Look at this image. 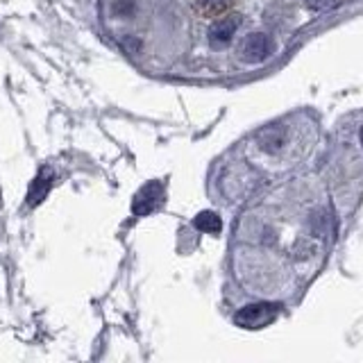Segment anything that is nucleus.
<instances>
[{"mask_svg": "<svg viewBox=\"0 0 363 363\" xmlns=\"http://www.w3.org/2000/svg\"><path fill=\"white\" fill-rule=\"evenodd\" d=\"M279 315V306L270 304V302H257V304H247L243 309H238L234 315L236 327L243 329H264L270 323H275Z\"/></svg>", "mask_w": 363, "mask_h": 363, "instance_id": "obj_1", "label": "nucleus"}, {"mask_svg": "<svg viewBox=\"0 0 363 363\" xmlns=\"http://www.w3.org/2000/svg\"><path fill=\"white\" fill-rule=\"evenodd\" d=\"M272 52H275V43H272L268 34H261V32L250 34L241 43V50H238L241 60L247 64H261L264 60H268Z\"/></svg>", "mask_w": 363, "mask_h": 363, "instance_id": "obj_2", "label": "nucleus"}, {"mask_svg": "<svg viewBox=\"0 0 363 363\" xmlns=\"http://www.w3.org/2000/svg\"><path fill=\"white\" fill-rule=\"evenodd\" d=\"M238 28H241V14L227 11V14L213 18L211 28H209V43L216 45V48H223V45H227L234 39Z\"/></svg>", "mask_w": 363, "mask_h": 363, "instance_id": "obj_3", "label": "nucleus"}, {"mask_svg": "<svg viewBox=\"0 0 363 363\" xmlns=\"http://www.w3.org/2000/svg\"><path fill=\"white\" fill-rule=\"evenodd\" d=\"M164 200V186L159 182H147L143 189H139V193L132 200V213L134 216H145L155 211Z\"/></svg>", "mask_w": 363, "mask_h": 363, "instance_id": "obj_4", "label": "nucleus"}, {"mask_svg": "<svg viewBox=\"0 0 363 363\" xmlns=\"http://www.w3.org/2000/svg\"><path fill=\"white\" fill-rule=\"evenodd\" d=\"M193 11L202 18H218L227 11H232L236 0H189Z\"/></svg>", "mask_w": 363, "mask_h": 363, "instance_id": "obj_5", "label": "nucleus"}, {"mask_svg": "<svg viewBox=\"0 0 363 363\" xmlns=\"http://www.w3.org/2000/svg\"><path fill=\"white\" fill-rule=\"evenodd\" d=\"M50 186H52V173L48 168H43L41 173L34 177L32 186L28 191V207H37L39 202H43L45 196H48Z\"/></svg>", "mask_w": 363, "mask_h": 363, "instance_id": "obj_6", "label": "nucleus"}, {"mask_svg": "<svg viewBox=\"0 0 363 363\" xmlns=\"http://www.w3.org/2000/svg\"><path fill=\"white\" fill-rule=\"evenodd\" d=\"M196 227L204 234H218L223 230V223L218 218V213L202 211V213H198V218H196Z\"/></svg>", "mask_w": 363, "mask_h": 363, "instance_id": "obj_7", "label": "nucleus"}, {"mask_svg": "<svg viewBox=\"0 0 363 363\" xmlns=\"http://www.w3.org/2000/svg\"><path fill=\"white\" fill-rule=\"evenodd\" d=\"M338 0H304V5L311 11H327V9H332Z\"/></svg>", "mask_w": 363, "mask_h": 363, "instance_id": "obj_8", "label": "nucleus"}, {"mask_svg": "<svg viewBox=\"0 0 363 363\" xmlns=\"http://www.w3.org/2000/svg\"><path fill=\"white\" fill-rule=\"evenodd\" d=\"M361 145H363V130H361Z\"/></svg>", "mask_w": 363, "mask_h": 363, "instance_id": "obj_9", "label": "nucleus"}]
</instances>
